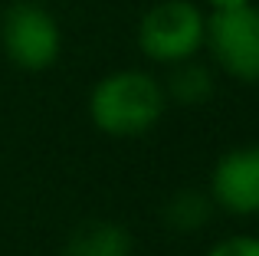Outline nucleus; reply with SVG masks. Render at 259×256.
<instances>
[{"label": "nucleus", "instance_id": "nucleus-4", "mask_svg": "<svg viewBox=\"0 0 259 256\" xmlns=\"http://www.w3.org/2000/svg\"><path fill=\"white\" fill-rule=\"evenodd\" d=\"M203 46L213 63L236 82H259V7L243 4L230 10L207 13V36Z\"/></svg>", "mask_w": 259, "mask_h": 256}, {"label": "nucleus", "instance_id": "nucleus-2", "mask_svg": "<svg viewBox=\"0 0 259 256\" xmlns=\"http://www.w3.org/2000/svg\"><path fill=\"white\" fill-rule=\"evenodd\" d=\"M207 13L194 0H158L138 20V50L145 59L174 66L203 50Z\"/></svg>", "mask_w": 259, "mask_h": 256}, {"label": "nucleus", "instance_id": "nucleus-5", "mask_svg": "<svg viewBox=\"0 0 259 256\" xmlns=\"http://www.w3.org/2000/svg\"><path fill=\"white\" fill-rule=\"evenodd\" d=\"M210 200L236 217L259 214V145L220 154L210 171Z\"/></svg>", "mask_w": 259, "mask_h": 256}, {"label": "nucleus", "instance_id": "nucleus-1", "mask_svg": "<svg viewBox=\"0 0 259 256\" xmlns=\"http://www.w3.org/2000/svg\"><path fill=\"white\" fill-rule=\"evenodd\" d=\"M167 109V92L151 72L118 69L102 76L89 92V118L112 138H135L151 132Z\"/></svg>", "mask_w": 259, "mask_h": 256}, {"label": "nucleus", "instance_id": "nucleus-9", "mask_svg": "<svg viewBox=\"0 0 259 256\" xmlns=\"http://www.w3.org/2000/svg\"><path fill=\"white\" fill-rule=\"evenodd\" d=\"M207 256H259V237H253V233L223 237L220 243H213L207 250Z\"/></svg>", "mask_w": 259, "mask_h": 256}, {"label": "nucleus", "instance_id": "nucleus-7", "mask_svg": "<svg viewBox=\"0 0 259 256\" xmlns=\"http://www.w3.org/2000/svg\"><path fill=\"white\" fill-rule=\"evenodd\" d=\"M164 92H167V99H174L181 105H203L213 96V72L203 63H197V56L184 59V63H174Z\"/></svg>", "mask_w": 259, "mask_h": 256}, {"label": "nucleus", "instance_id": "nucleus-6", "mask_svg": "<svg viewBox=\"0 0 259 256\" xmlns=\"http://www.w3.org/2000/svg\"><path fill=\"white\" fill-rule=\"evenodd\" d=\"M135 240L115 220H85L69 233L66 256H132Z\"/></svg>", "mask_w": 259, "mask_h": 256}, {"label": "nucleus", "instance_id": "nucleus-10", "mask_svg": "<svg viewBox=\"0 0 259 256\" xmlns=\"http://www.w3.org/2000/svg\"><path fill=\"white\" fill-rule=\"evenodd\" d=\"M210 10H230V7H243V4H253V0H203Z\"/></svg>", "mask_w": 259, "mask_h": 256}, {"label": "nucleus", "instance_id": "nucleus-3", "mask_svg": "<svg viewBox=\"0 0 259 256\" xmlns=\"http://www.w3.org/2000/svg\"><path fill=\"white\" fill-rule=\"evenodd\" d=\"M0 46L23 72H43L63 53V30L39 0H13L0 17Z\"/></svg>", "mask_w": 259, "mask_h": 256}, {"label": "nucleus", "instance_id": "nucleus-8", "mask_svg": "<svg viewBox=\"0 0 259 256\" xmlns=\"http://www.w3.org/2000/svg\"><path fill=\"white\" fill-rule=\"evenodd\" d=\"M210 194H200V191H177L164 207V224L177 233H194L207 224L210 217Z\"/></svg>", "mask_w": 259, "mask_h": 256}]
</instances>
